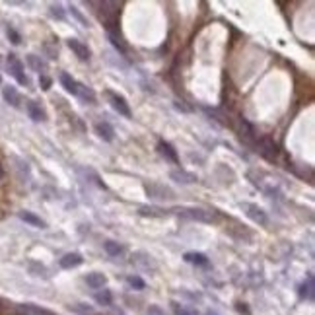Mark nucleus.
<instances>
[{
	"label": "nucleus",
	"instance_id": "9",
	"mask_svg": "<svg viewBox=\"0 0 315 315\" xmlns=\"http://www.w3.org/2000/svg\"><path fill=\"white\" fill-rule=\"evenodd\" d=\"M82 263H84V259H82L80 253H67V255L59 261V265H61L63 269H76V267H80Z\"/></svg>",
	"mask_w": 315,
	"mask_h": 315
},
{
	"label": "nucleus",
	"instance_id": "14",
	"mask_svg": "<svg viewBox=\"0 0 315 315\" xmlns=\"http://www.w3.org/2000/svg\"><path fill=\"white\" fill-rule=\"evenodd\" d=\"M59 82L63 84V88L68 91V93H72V95H76V88H78V82L68 74V72H61L59 74Z\"/></svg>",
	"mask_w": 315,
	"mask_h": 315
},
{
	"label": "nucleus",
	"instance_id": "7",
	"mask_svg": "<svg viewBox=\"0 0 315 315\" xmlns=\"http://www.w3.org/2000/svg\"><path fill=\"white\" fill-rule=\"evenodd\" d=\"M245 210H247V216L253 222H257V224H261V226H267L269 218H267V214H265L263 208H259L257 204H245Z\"/></svg>",
	"mask_w": 315,
	"mask_h": 315
},
{
	"label": "nucleus",
	"instance_id": "27",
	"mask_svg": "<svg viewBox=\"0 0 315 315\" xmlns=\"http://www.w3.org/2000/svg\"><path fill=\"white\" fill-rule=\"evenodd\" d=\"M6 35H8V39H10L14 45H20V43H22V35H20V33H18L12 25H8V27H6Z\"/></svg>",
	"mask_w": 315,
	"mask_h": 315
},
{
	"label": "nucleus",
	"instance_id": "16",
	"mask_svg": "<svg viewBox=\"0 0 315 315\" xmlns=\"http://www.w3.org/2000/svg\"><path fill=\"white\" fill-rule=\"evenodd\" d=\"M18 312L22 315H55L45 308H39V306H33V304H23L18 308Z\"/></svg>",
	"mask_w": 315,
	"mask_h": 315
},
{
	"label": "nucleus",
	"instance_id": "28",
	"mask_svg": "<svg viewBox=\"0 0 315 315\" xmlns=\"http://www.w3.org/2000/svg\"><path fill=\"white\" fill-rule=\"evenodd\" d=\"M29 272H31L33 276H43V278H47V269L43 265H39V263H29Z\"/></svg>",
	"mask_w": 315,
	"mask_h": 315
},
{
	"label": "nucleus",
	"instance_id": "36",
	"mask_svg": "<svg viewBox=\"0 0 315 315\" xmlns=\"http://www.w3.org/2000/svg\"><path fill=\"white\" fill-rule=\"evenodd\" d=\"M0 84H2V78H0Z\"/></svg>",
	"mask_w": 315,
	"mask_h": 315
},
{
	"label": "nucleus",
	"instance_id": "21",
	"mask_svg": "<svg viewBox=\"0 0 315 315\" xmlns=\"http://www.w3.org/2000/svg\"><path fill=\"white\" fill-rule=\"evenodd\" d=\"M300 296L302 298H306V300H314V276L310 274L308 276V280L302 284V288H300Z\"/></svg>",
	"mask_w": 315,
	"mask_h": 315
},
{
	"label": "nucleus",
	"instance_id": "30",
	"mask_svg": "<svg viewBox=\"0 0 315 315\" xmlns=\"http://www.w3.org/2000/svg\"><path fill=\"white\" fill-rule=\"evenodd\" d=\"M173 306V312H175V315H197V312H193V310H187L185 306H179V304H171Z\"/></svg>",
	"mask_w": 315,
	"mask_h": 315
},
{
	"label": "nucleus",
	"instance_id": "22",
	"mask_svg": "<svg viewBox=\"0 0 315 315\" xmlns=\"http://www.w3.org/2000/svg\"><path fill=\"white\" fill-rule=\"evenodd\" d=\"M239 133H241V138H245V140H253L255 138V129L249 125L245 119L239 121Z\"/></svg>",
	"mask_w": 315,
	"mask_h": 315
},
{
	"label": "nucleus",
	"instance_id": "2",
	"mask_svg": "<svg viewBox=\"0 0 315 315\" xmlns=\"http://www.w3.org/2000/svg\"><path fill=\"white\" fill-rule=\"evenodd\" d=\"M6 65H8V70H10V74L18 80V84H22V86H27L29 84V78L25 76V72H23V65L22 61L16 57V55H8V59H6Z\"/></svg>",
	"mask_w": 315,
	"mask_h": 315
},
{
	"label": "nucleus",
	"instance_id": "1",
	"mask_svg": "<svg viewBox=\"0 0 315 315\" xmlns=\"http://www.w3.org/2000/svg\"><path fill=\"white\" fill-rule=\"evenodd\" d=\"M177 214H179L181 218H185V220H197V222H214V216H212V212H208V210H204V208H195V206H183V208H177L175 210Z\"/></svg>",
	"mask_w": 315,
	"mask_h": 315
},
{
	"label": "nucleus",
	"instance_id": "29",
	"mask_svg": "<svg viewBox=\"0 0 315 315\" xmlns=\"http://www.w3.org/2000/svg\"><path fill=\"white\" fill-rule=\"evenodd\" d=\"M129 284H131L135 290H144V288H146V282H144L140 276H136V274L135 276H129Z\"/></svg>",
	"mask_w": 315,
	"mask_h": 315
},
{
	"label": "nucleus",
	"instance_id": "17",
	"mask_svg": "<svg viewBox=\"0 0 315 315\" xmlns=\"http://www.w3.org/2000/svg\"><path fill=\"white\" fill-rule=\"evenodd\" d=\"M76 95L84 103H95V91L88 88V86H84V84H80V82H78V88H76Z\"/></svg>",
	"mask_w": 315,
	"mask_h": 315
},
{
	"label": "nucleus",
	"instance_id": "3",
	"mask_svg": "<svg viewBox=\"0 0 315 315\" xmlns=\"http://www.w3.org/2000/svg\"><path fill=\"white\" fill-rule=\"evenodd\" d=\"M257 152L269 161H274L278 156V148L270 138H259L257 140Z\"/></svg>",
	"mask_w": 315,
	"mask_h": 315
},
{
	"label": "nucleus",
	"instance_id": "32",
	"mask_svg": "<svg viewBox=\"0 0 315 315\" xmlns=\"http://www.w3.org/2000/svg\"><path fill=\"white\" fill-rule=\"evenodd\" d=\"M70 12H72V16H74V18H76L78 22L82 23V25H86V27L90 25V23H88V20H86V18H84V16L80 14V10H78V8H74V6H70Z\"/></svg>",
	"mask_w": 315,
	"mask_h": 315
},
{
	"label": "nucleus",
	"instance_id": "35",
	"mask_svg": "<svg viewBox=\"0 0 315 315\" xmlns=\"http://www.w3.org/2000/svg\"><path fill=\"white\" fill-rule=\"evenodd\" d=\"M206 315H220V314H218V312H214V310H208V312H206Z\"/></svg>",
	"mask_w": 315,
	"mask_h": 315
},
{
	"label": "nucleus",
	"instance_id": "20",
	"mask_svg": "<svg viewBox=\"0 0 315 315\" xmlns=\"http://www.w3.org/2000/svg\"><path fill=\"white\" fill-rule=\"evenodd\" d=\"M169 177L175 181V183H181V185H191V183L197 181V175L187 173V171H171Z\"/></svg>",
	"mask_w": 315,
	"mask_h": 315
},
{
	"label": "nucleus",
	"instance_id": "37",
	"mask_svg": "<svg viewBox=\"0 0 315 315\" xmlns=\"http://www.w3.org/2000/svg\"><path fill=\"white\" fill-rule=\"evenodd\" d=\"M0 177H2V171H0Z\"/></svg>",
	"mask_w": 315,
	"mask_h": 315
},
{
	"label": "nucleus",
	"instance_id": "8",
	"mask_svg": "<svg viewBox=\"0 0 315 315\" xmlns=\"http://www.w3.org/2000/svg\"><path fill=\"white\" fill-rule=\"evenodd\" d=\"M2 97H4V101H6L8 105H12V107H16V109L22 105V97H20V93H18V90H16L14 86H4Z\"/></svg>",
	"mask_w": 315,
	"mask_h": 315
},
{
	"label": "nucleus",
	"instance_id": "34",
	"mask_svg": "<svg viewBox=\"0 0 315 315\" xmlns=\"http://www.w3.org/2000/svg\"><path fill=\"white\" fill-rule=\"evenodd\" d=\"M175 107H177V109H181V111H191V109H189L187 105H183L181 101H175Z\"/></svg>",
	"mask_w": 315,
	"mask_h": 315
},
{
	"label": "nucleus",
	"instance_id": "13",
	"mask_svg": "<svg viewBox=\"0 0 315 315\" xmlns=\"http://www.w3.org/2000/svg\"><path fill=\"white\" fill-rule=\"evenodd\" d=\"M158 150H159V154L163 158H167L169 161H173V163H179V156H177V152L173 150V146L171 144H167V142H159L158 144Z\"/></svg>",
	"mask_w": 315,
	"mask_h": 315
},
{
	"label": "nucleus",
	"instance_id": "15",
	"mask_svg": "<svg viewBox=\"0 0 315 315\" xmlns=\"http://www.w3.org/2000/svg\"><path fill=\"white\" fill-rule=\"evenodd\" d=\"M146 191L152 199H171V191L165 187H158V185H146Z\"/></svg>",
	"mask_w": 315,
	"mask_h": 315
},
{
	"label": "nucleus",
	"instance_id": "6",
	"mask_svg": "<svg viewBox=\"0 0 315 315\" xmlns=\"http://www.w3.org/2000/svg\"><path fill=\"white\" fill-rule=\"evenodd\" d=\"M25 111L29 115V119L35 121V123L47 121V113L43 111V107H41L37 101H27V103H25Z\"/></svg>",
	"mask_w": 315,
	"mask_h": 315
},
{
	"label": "nucleus",
	"instance_id": "25",
	"mask_svg": "<svg viewBox=\"0 0 315 315\" xmlns=\"http://www.w3.org/2000/svg\"><path fill=\"white\" fill-rule=\"evenodd\" d=\"M95 302L99 304V306H111L113 302V296L109 290H99V292L95 294Z\"/></svg>",
	"mask_w": 315,
	"mask_h": 315
},
{
	"label": "nucleus",
	"instance_id": "31",
	"mask_svg": "<svg viewBox=\"0 0 315 315\" xmlns=\"http://www.w3.org/2000/svg\"><path fill=\"white\" fill-rule=\"evenodd\" d=\"M39 86H41V90H51V86H53V80L47 76V74H41L39 76Z\"/></svg>",
	"mask_w": 315,
	"mask_h": 315
},
{
	"label": "nucleus",
	"instance_id": "33",
	"mask_svg": "<svg viewBox=\"0 0 315 315\" xmlns=\"http://www.w3.org/2000/svg\"><path fill=\"white\" fill-rule=\"evenodd\" d=\"M148 315H165V312L159 306H150L148 308Z\"/></svg>",
	"mask_w": 315,
	"mask_h": 315
},
{
	"label": "nucleus",
	"instance_id": "12",
	"mask_svg": "<svg viewBox=\"0 0 315 315\" xmlns=\"http://www.w3.org/2000/svg\"><path fill=\"white\" fill-rule=\"evenodd\" d=\"M185 261H187V263H193V265H197V267H203V269H208V267H210L208 257L203 255V253H185Z\"/></svg>",
	"mask_w": 315,
	"mask_h": 315
},
{
	"label": "nucleus",
	"instance_id": "11",
	"mask_svg": "<svg viewBox=\"0 0 315 315\" xmlns=\"http://www.w3.org/2000/svg\"><path fill=\"white\" fill-rule=\"evenodd\" d=\"M95 133L103 142H113V138H115V129L109 123H97L95 125Z\"/></svg>",
	"mask_w": 315,
	"mask_h": 315
},
{
	"label": "nucleus",
	"instance_id": "4",
	"mask_svg": "<svg viewBox=\"0 0 315 315\" xmlns=\"http://www.w3.org/2000/svg\"><path fill=\"white\" fill-rule=\"evenodd\" d=\"M107 97L111 99V105L115 111H119V115H123V117H127V119H131L133 117V113H131V107H129V103H127V99L121 95V93H115V91H107Z\"/></svg>",
	"mask_w": 315,
	"mask_h": 315
},
{
	"label": "nucleus",
	"instance_id": "26",
	"mask_svg": "<svg viewBox=\"0 0 315 315\" xmlns=\"http://www.w3.org/2000/svg\"><path fill=\"white\" fill-rule=\"evenodd\" d=\"M49 14H51L55 20H61V22L67 18V12L63 10L61 4H51V6H49Z\"/></svg>",
	"mask_w": 315,
	"mask_h": 315
},
{
	"label": "nucleus",
	"instance_id": "10",
	"mask_svg": "<svg viewBox=\"0 0 315 315\" xmlns=\"http://www.w3.org/2000/svg\"><path fill=\"white\" fill-rule=\"evenodd\" d=\"M86 284L93 288V290H99V288H103L105 284H107V276L105 274H101V272H90V274H86Z\"/></svg>",
	"mask_w": 315,
	"mask_h": 315
},
{
	"label": "nucleus",
	"instance_id": "5",
	"mask_svg": "<svg viewBox=\"0 0 315 315\" xmlns=\"http://www.w3.org/2000/svg\"><path fill=\"white\" fill-rule=\"evenodd\" d=\"M68 49L80 59V61H90L91 57V51L88 49V45H84L82 41H78V39H68Z\"/></svg>",
	"mask_w": 315,
	"mask_h": 315
},
{
	"label": "nucleus",
	"instance_id": "18",
	"mask_svg": "<svg viewBox=\"0 0 315 315\" xmlns=\"http://www.w3.org/2000/svg\"><path fill=\"white\" fill-rule=\"evenodd\" d=\"M20 218H22L25 224H29V226H33V228H45V222L39 218V216H35L33 212H29V210H22L20 212Z\"/></svg>",
	"mask_w": 315,
	"mask_h": 315
},
{
	"label": "nucleus",
	"instance_id": "23",
	"mask_svg": "<svg viewBox=\"0 0 315 315\" xmlns=\"http://www.w3.org/2000/svg\"><path fill=\"white\" fill-rule=\"evenodd\" d=\"M103 249H105L107 255H111V257H119V255L123 253V245H119L117 241H111V239H107V241L103 243Z\"/></svg>",
	"mask_w": 315,
	"mask_h": 315
},
{
	"label": "nucleus",
	"instance_id": "24",
	"mask_svg": "<svg viewBox=\"0 0 315 315\" xmlns=\"http://www.w3.org/2000/svg\"><path fill=\"white\" fill-rule=\"evenodd\" d=\"M14 163H16V171L20 173V177H22L23 181L29 179V165H27L23 159H20V158H14Z\"/></svg>",
	"mask_w": 315,
	"mask_h": 315
},
{
	"label": "nucleus",
	"instance_id": "19",
	"mask_svg": "<svg viewBox=\"0 0 315 315\" xmlns=\"http://www.w3.org/2000/svg\"><path fill=\"white\" fill-rule=\"evenodd\" d=\"M27 65H29V68H33L35 72H39V74H45L47 70V63L41 59V57H37V55H27Z\"/></svg>",
	"mask_w": 315,
	"mask_h": 315
}]
</instances>
